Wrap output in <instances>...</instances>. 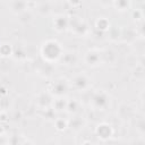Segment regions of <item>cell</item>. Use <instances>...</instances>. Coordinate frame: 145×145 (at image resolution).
<instances>
[{"label":"cell","mask_w":145,"mask_h":145,"mask_svg":"<svg viewBox=\"0 0 145 145\" xmlns=\"http://www.w3.org/2000/svg\"><path fill=\"white\" fill-rule=\"evenodd\" d=\"M40 53H41V58L44 61L54 63L60 60V58L63 53V48L58 40L49 39L42 43Z\"/></svg>","instance_id":"1"},{"label":"cell","mask_w":145,"mask_h":145,"mask_svg":"<svg viewBox=\"0 0 145 145\" xmlns=\"http://www.w3.org/2000/svg\"><path fill=\"white\" fill-rule=\"evenodd\" d=\"M88 102H89V104L92 105V108L94 110L103 111V110H106L110 106L111 97H110V95L106 91L100 89V91H94V92L91 93Z\"/></svg>","instance_id":"2"},{"label":"cell","mask_w":145,"mask_h":145,"mask_svg":"<svg viewBox=\"0 0 145 145\" xmlns=\"http://www.w3.org/2000/svg\"><path fill=\"white\" fill-rule=\"evenodd\" d=\"M68 29H71V32L75 35L80 36V37L87 36L91 33L88 23L85 19H83L82 17L76 16V15L69 16V28Z\"/></svg>","instance_id":"3"},{"label":"cell","mask_w":145,"mask_h":145,"mask_svg":"<svg viewBox=\"0 0 145 145\" xmlns=\"http://www.w3.org/2000/svg\"><path fill=\"white\" fill-rule=\"evenodd\" d=\"M70 85L79 92H86L87 89L91 88V79L87 77L85 74H76L70 82Z\"/></svg>","instance_id":"4"},{"label":"cell","mask_w":145,"mask_h":145,"mask_svg":"<svg viewBox=\"0 0 145 145\" xmlns=\"http://www.w3.org/2000/svg\"><path fill=\"white\" fill-rule=\"evenodd\" d=\"M69 88H70V84L69 82L61 77V78H58L51 86V89L50 92L52 93L53 96H66L69 92Z\"/></svg>","instance_id":"5"},{"label":"cell","mask_w":145,"mask_h":145,"mask_svg":"<svg viewBox=\"0 0 145 145\" xmlns=\"http://www.w3.org/2000/svg\"><path fill=\"white\" fill-rule=\"evenodd\" d=\"M113 126L106 121L99 122L95 127V134L101 140H109L113 136Z\"/></svg>","instance_id":"6"},{"label":"cell","mask_w":145,"mask_h":145,"mask_svg":"<svg viewBox=\"0 0 145 145\" xmlns=\"http://www.w3.org/2000/svg\"><path fill=\"white\" fill-rule=\"evenodd\" d=\"M84 62L88 67H97L102 63L101 59V51L97 49H89L85 54H84Z\"/></svg>","instance_id":"7"},{"label":"cell","mask_w":145,"mask_h":145,"mask_svg":"<svg viewBox=\"0 0 145 145\" xmlns=\"http://www.w3.org/2000/svg\"><path fill=\"white\" fill-rule=\"evenodd\" d=\"M53 28L59 33H63V32L68 31V28H69V16L66 15V14H58L53 18Z\"/></svg>","instance_id":"8"},{"label":"cell","mask_w":145,"mask_h":145,"mask_svg":"<svg viewBox=\"0 0 145 145\" xmlns=\"http://www.w3.org/2000/svg\"><path fill=\"white\" fill-rule=\"evenodd\" d=\"M53 95L50 91H41L36 95V105L40 109H45L52 105L53 102Z\"/></svg>","instance_id":"9"},{"label":"cell","mask_w":145,"mask_h":145,"mask_svg":"<svg viewBox=\"0 0 145 145\" xmlns=\"http://www.w3.org/2000/svg\"><path fill=\"white\" fill-rule=\"evenodd\" d=\"M137 36H139V35H138L136 28H134V27H123V28H121L120 41H122L123 43L131 44L137 40Z\"/></svg>","instance_id":"10"},{"label":"cell","mask_w":145,"mask_h":145,"mask_svg":"<svg viewBox=\"0 0 145 145\" xmlns=\"http://www.w3.org/2000/svg\"><path fill=\"white\" fill-rule=\"evenodd\" d=\"M59 61L65 66L74 67V66H76L78 63L79 57H78V53L76 51H67V52L62 53V56H61Z\"/></svg>","instance_id":"11"},{"label":"cell","mask_w":145,"mask_h":145,"mask_svg":"<svg viewBox=\"0 0 145 145\" xmlns=\"http://www.w3.org/2000/svg\"><path fill=\"white\" fill-rule=\"evenodd\" d=\"M85 118H83L82 116L79 114H75L72 118L68 119V128L71 130V131H75V133H78L84 127H85Z\"/></svg>","instance_id":"12"},{"label":"cell","mask_w":145,"mask_h":145,"mask_svg":"<svg viewBox=\"0 0 145 145\" xmlns=\"http://www.w3.org/2000/svg\"><path fill=\"white\" fill-rule=\"evenodd\" d=\"M101 59H102L103 63L113 66L118 60V56H117V52L113 49L106 48V49L101 51Z\"/></svg>","instance_id":"13"},{"label":"cell","mask_w":145,"mask_h":145,"mask_svg":"<svg viewBox=\"0 0 145 145\" xmlns=\"http://www.w3.org/2000/svg\"><path fill=\"white\" fill-rule=\"evenodd\" d=\"M117 113L119 116L120 119L122 120H129L134 117V109L127 104V103H121L119 106H118V110H117Z\"/></svg>","instance_id":"14"},{"label":"cell","mask_w":145,"mask_h":145,"mask_svg":"<svg viewBox=\"0 0 145 145\" xmlns=\"http://www.w3.org/2000/svg\"><path fill=\"white\" fill-rule=\"evenodd\" d=\"M28 9V1L26 0H11L10 1V10L15 15H19Z\"/></svg>","instance_id":"15"},{"label":"cell","mask_w":145,"mask_h":145,"mask_svg":"<svg viewBox=\"0 0 145 145\" xmlns=\"http://www.w3.org/2000/svg\"><path fill=\"white\" fill-rule=\"evenodd\" d=\"M37 71L41 76L43 77H50L52 76L53 74V65L51 62H48V61H44L43 59L41 60V62L39 63V67H37Z\"/></svg>","instance_id":"16"},{"label":"cell","mask_w":145,"mask_h":145,"mask_svg":"<svg viewBox=\"0 0 145 145\" xmlns=\"http://www.w3.org/2000/svg\"><path fill=\"white\" fill-rule=\"evenodd\" d=\"M15 60H25L27 59V50L23 44L12 45V56Z\"/></svg>","instance_id":"17"},{"label":"cell","mask_w":145,"mask_h":145,"mask_svg":"<svg viewBox=\"0 0 145 145\" xmlns=\"http://www.w3.org/2000/svg\"><path fill=\"white\" fill-rule=\"evenodd\" d=\"M106 35H108V39L112 43L119 42L120 37H121V27L118 26V25H111L110 28L106 32Z\"/></svg>","instance_id":"18"},{"label":"cell","mask_w":145,"mask_h":145,"mask_svg":"<svg viewBox=\"0 0 145 145\" xmlns=\"http://www.w3.org/2000/svg\"><path fill=\"white\" fill-rule=\"evenodd\" d=\"M95 29L99 31V32H102V33H106L108 29L110 28L111 26V22L106 18V17H99L96 20H95Z\"/></svg>","instance_id":"19"},{"label":"cell","mask_w":145,"mask_h":145,"mask_svg":"<svg viewBox=\"0 0 145 145\" xmlns=\"http://www.w3.org/2000/svg\"><path fill=\"white\" fill-rule=\"evenodd\" d=\"M66 105H67V99L65 96H57L56 99H53L51 106L53 108L56 112L60 113V112L66 111Z\"/></svg>","instance_id":"20"},{"label":"cell","mask_w":145,"mask_h":145,"mask_svg":"<svg viewBox=\"0 0 145 145\" xmlns=\"http://www.w3.org/2000/svg\"><path fill=\"white\" fill-rule=\"evenodd\" d=\"M80 101H78L77 99H69L67 100V105H66V111L69 114H76L79 109H80Z\"/></svg>","instance_id":"21"},{"label":"cell","mask_w":145,"mask_h":145,"mask_svg":"<svg viewBox=\"0 0 145 145\" xmlns=\"http://www.w3.org/2000/svg\"><path fill=\"white\" fill-rule=\"evenodd\" d=\"M112 6L116 8V10L123 12L127 11L131 6V0H113Z\"/></svg>","instance_id":"22"},{"label":"cell","mask_w":145,"mask_h":145,"mask_svg":"<svg viewBox=\"0 0 145 145\" xmlns=\"http://www.w3.org/2000/svg\"><path fill=\"white\" fill-rule=\"evenodd\" d=\"M12 56V44L8 42H3L0 44V57L9 58Z\"/></svg>","instance_id":"23"},{"label":"cell","mask_w":145,"mask_h":145,"mask_svg":"<svg viewBox=\"0 0 145 145\" xmlns=\"http://www.w3.org/2000/svg\"><path fill=\"white\" fill-rule=\"evenodd\" d=\"M36 11L41 15H49L52 11V5L50 3V1L37 3L36 5Z\"/></svg>","instance_id":"24"},{"label":"cell","mask_w":145,"mask_h":145,"mask_svg":"<svg viewBox=\"0 0 145 145\" xmlns=\"http://www.w3.org/2000/svg\"><path fill=\"white\" fill-rule=\"evenodd\" d=\"M54 127L58 131H65L68 128V119L63 117H57L54 119Z\"/></svg>","instance_id":"25"},{"label":"cell","mask_w":145,"mask_h":145,"mask_svg":"<svg viewBox=\"0 0 145 145\" xmlns=\"http://www.w3.org/2000/svg\"><path fill=\"white\" fill-rule=\"evenodd\" d=\"M131 18L136 23H140L144 19V11L142 8H135L131 10Z\"/></svg>","instance_id":"26"},{"label":"cell","mask_w":145,"mask_h":145,"mask_svg":"<svg viewBox=\"0 0 145 145\" xmlns=\"http://www.w3.org/2000/svg\"><path fill=\"white\" fill-rule=\"evenodd\" d=\"M133 76L138 80H142L144 78V66H143V63L136 65V67L133 71Z\"/></svg>","instance_id":"27"},{"label":"cell","mask_w":145,"mask_h":145,"mask_svg":"<svg viewBox=\"0 0 145 145\" xmlns=\"http://www.w3.org/2000/svg\"><path fill=\"white\" fill-rule=\"evenodd\" d=\"M42 110V117L48 119V120H54V117H56V111L53 110L52 106H49V108H45V109H41Z\"/></svg>","instance_id":"28"},{"label":"cell","mask_w":145,"mask_h":145,"mask_svg":"<svg viewBox=\"0 0 145 145\" xmlns=\"http://www.w3.org/2000/svg\"><path fill=\"white\" fill-rule=\"evenodd\" d=\"M9 144H26V143H33L32 140L25 138L24 136H11L10 139H8Z\"/></svg>","instance_id":"29"},{"label":"cell","mask_w":145,"mask_h":145,"mask_svg":"<svg viewBox=\"0 0 145 145\" xmlns=\"http://www.w3.org/2000/svg\"><path fill=\"white\" fill-rule=\"evenodd\" d=\"M19 22L23 23V24H27V23H31L33 20V15L29 10H25L24 12L19 14Z\"/></svg>","instance_id":"30"},{"label":"cell","mask_w":145,"mask_h":145,"mask_svg":"<svg viewBox=\"0 0 145 145\" xmlns=\"http://www.w3.org/2000/svg\"><path fill=\"white\" fill-rule=\"evenodd\" d=\"M135 126H136V129H137L140 134H144V131H145V121H144L143 116H139V117L136 118Z\"/></svg>","instance_id":"31"},{"label":"cell","mask_w":145,"mask_h":145,"mask_svg":"<svg viewBox=\"0 0 145 145\" xmlns=\"http://www.w3.org/2000/svg\"><path fill=\"white\" fill-rule=\"evenodd\" d=\"M66 1H67V5L71 8H79L83 2V0H66Z\"/></svg>","instance_id":"32"},{"label":"cell","mask_w":145,"mask_h":145,"mask_svg":"<svg viewBox=\"0 0 145 145\" xmlns=\"http://www.w3.org/2000/svg\"><path fill=\"white\" fill-rule=\"evenodd\" d=\"M96 1L103 7H110L112 6V2H113V0H96Z\"/></svg>","instance_id":"33"},{"label":"cell","mask_w":145,"mask_h":145,"mask_svg":"<svg viewBox=\"0 0 145 145\" xmlns=\"http://www.w3.org/2000/svg\"><path fill=\"white\" fill-rule=\"evenodd\" d=\"M12 119H14L15 121L20 120V119H22V112H20V111H15V113H14V116H12Z\"/></svg>","instance_id":"34"},{"label":"cell","mask_w":145,"mask_h":145,"mask_svg":"<svg viewBox=\"0 0 145 145\" xmlns=\"http://www.w3.org/2000/svg\"><path fill=\"white\" fill-rule=\"evenodd\" d=\"M0 121H7V114H6V112H1L0 113Z\"/></svg>","instance_id":"35"},{"label":"cell","mask_w":145,"mask_h":145,"mask_svg":"<svg viewBox=\"0 0 145 145\" xmlns=\"http://www.w3.org/2000/svg\"><path fill=\"white\" fill-rule=\"evenodd\" d=\"M3 133H5V129H3V127H2V125L0 123V137L3 135Z\"/></svg>","instance_id":"36"},{"label":"cell","mask_w":145,"mask_h":145,"mask_svg":"<svg viewBox=\"0 0 145 145\" xmlns=\"http://www.w3.org/2000/svg\"><path fill=\"white\" fill-rule=\"evenodd\" d=\"M34 1V3H41V2H45V1H49V0H33Z\"/></svg>","instance_id":"37"},{"label":"cell","mask_w":145,"mask_h":145,"mask_svg":"<svg viewBox=\"0 0 145 145\" xmlns=\"http://www.w3.org/2000/svg\"><path fill=\"white\" fill-rule=\"evenodd\" d=\"M11 0H0V3H7V2H10Z\"/></svg>","instance_id":"38"},{"label":"cell","mask_w":145,"mask_h":145,"mask_svg":"<svg viewBox=\"0 0 145 145\" xmlns=\"http://www.w3.org/2000/svg\"><path fill=\"white\" fill-rule=\"evenodd\" d=\"M26 1H28V0H26Z\"/></svg>","instance_id":"39"}]
</instances>
